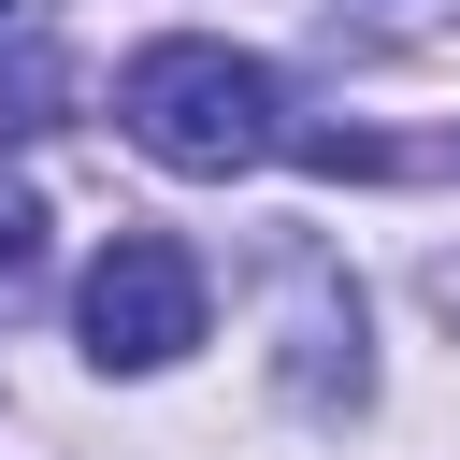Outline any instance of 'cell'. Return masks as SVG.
Wrapping results in <instances>:
<instances>
[{
	"label": "cell",
	"instance_id": "obj_1",
	"mask_svg": "<svg viewBox=\"0 0 460 460\" xmlns=\"http://www.w3.org/2000/svg\"><path fill=\"white\" fill-rule=\"evenodd\" d=\"M115 115H129V144H144L158 172H259V158L288 144V86H273L244 43H201V29L144 43V58L115 72Z\"/></svg>",
	"mask_w": 460,
	"mask_h": 460
},
{
	"label": "cell",
	"instance_id": "obj_4",
	"mask_svg": "<svg viewBox=\"0 0 460 460\" xmlns=\"http://www.w3.org/2000/svg\"><path fill=\"white\" fill-rule=\"evenodd\" d=\"M29 259H43V201H29V187H0V288H14Z\"/></svg>",
	"mask_w": 460,
	"mask_h": 460
},
{
	"label": "cell",
	"instance_id": "obj_5",
	"mask_svg": "<svg viewBox=\"0 0 460 460\" xmlns=\"http://www.w3.org/2000/svg\"><path fill=\"white\" fill-rule=\"evenodd\" d=\"M0 14H29V0H0Z\"/></svg>",
	"mask_w": 460,
	"mask_h": 460
},
{
	"label": "cell",
	"instance_id": "obj_2",
	"mask_svg": "<svg viewBox=\"0 0 460 460\" xmlns=\"http://www.w3.org/2000/svg\"><path fill=\"white\" fill-rule=\"evenodd\" d=\"M201 345V259L172 230H115L86 259V359L101 374H172Z\"/></svg>",
	"mask_w": 460,
	"mask_h": 460
},
{
	"label": "cell",
	"instance_id": "obj_3",
	"mask_svg": "<svg viewBox=\"0 0 460 460\" xmlns=\"http://www.w3.org/2000/svg\"><path fill=\"white\" fill-rule=\"evenodd\" d=\"M58 115H72V58L58 43H14L0 58V144H43Z\"/></svg>",
	"mask_w": 460,
	"mask_h": 460
}]
</instances>
